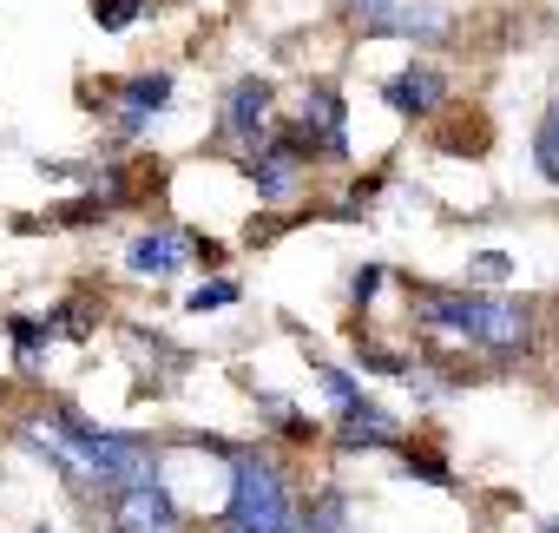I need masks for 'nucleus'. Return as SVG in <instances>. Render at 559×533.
<instances>
[{"instance_id":"nucleus-20","label":"nucleus","mask_w":559,"mask_h":533,"mask_svg":"<svg viewBox=\"0 0 559 533\" xmlns=\"http://www.w3.org/2000/svg\"><path fill=\"white\" fill-rule=\"evenodd\" d=\"M539 533H559V526H539Z\"/></svg>"},{"instance_id":"nucleus-8","label":"nucleus","mask_w":559,"mask_h":533,"mask_svg":"<svg viewBox=\"0 0 559 533\" xmlns=\"http://www.w3.org/2000/svg\"><path fill=\"white\" fill-rule=\"evenodd\" d=\"M106 93H112V112H119V132L132 139V132H145V126L158 119V106L171 99V73H132V80H112Z\"/></svg>"},{"instance_id":"nucleus-6","label":"nucleus","mask_w":559,"mask_h":533,"mask_svg":"<svg viewBox=\"0 0 559 533\" xmlns=\"http://www.w3.org/2000/svg\"><path fill=\"white\" fill-rule=\"evenodd\" d=\"M270 106H276V93H270V80H237L230 93H224V139L230 145H263L270 139Z\"/></svg>"},{"instance_id":"nucleus-12","label":"nucleus","mask_w":559,"mask_h":533,"mask_svg":"<svg viewBox=\"0 0 559 533\" xmlns=\"http://www.w3.org/2000/svg\"><path fill=\"white\" fill-rule=\"evenodd\" d=\"M533 158H539V178H552V185H559V106H546V112H539Z\"/></svg>"},{"instance_id":"nucleus-3","label":"nucleus","mask_w":559,"mask_h":533,"mask_svg":"<svg viewBox=\"0 0 559 533\" xmlns=\"http://www.w3.org/2000/svg\"><path fill=\"white\" fill-rule=\"evenodd\" d=\"M243 178L257 185V198L284 204V198H297V191H304V178H310V152H304L290 132H270L263 145H250V152H243Z\"/></svg>"},{"instance_id":"nucleus-17","label":"nucleus","mask_w":559,"mask_h":533,"mask_svg":"<svg viewBox=\"0 0 559 533\" xmlns=\"http://www.w3.org/2000/svg\"><path fill=\"white\" fill-rule=\"evenodd\" d=\"M376 291H382V263H362V271L349 277V297H356V304H369Z\"/></svg>"},{"instance_id":"nucleus-7","label":"nucleus","mask_w":559,"mask_h":533,"mask_svg":"<svg viewBox=\"0 0 559 533\" xmlns=\"http://www.w3.org/2000/svg\"><path fill=\"white\" fill-rule=\"evenodd\" d=\"M198 250V237L191 230H178V224H158V230H145V237H132V250H126V271L132 277H171V271H185V257Z\"/></svg>"},{"instance_id":"nucleus-2","label":"nucleus","mask_w":559,"mask_h":533,"mask_svg":"<svg viewBox=\"0 0 559 533\" xmlns=\"http://www.w3.org/2000/svg\"><path fill=\"white\" fill-rule=\"evenodd\" d=\"M290 526V494L263 454H230V500H224V533H284Z\"/></svg>"},{"instance_id":"nucleus-9","label":"nucleus","mask_w":559,"mask_h":533,"mask_svg":"<svg viewBox=\"0 0 559 533\" xmlns=\"http://www.w3.org/2000/svg\"><path fill=\"white\" fill-rule=\"evenodd\" d=\"M362 34H389V40H441L448 34V14L441 8H428V0H415V8H408V0H389V8L376 14V21H362Z\"/></svg>"},{"instance_id":"nucleus-1","label":"nucleus","mask_w":559,"mask_h":533,"mask_svg":"<svg viewBox=\"0 0 559 533\" xmlns=\"http://www.w3.org/2000/svg\"><path fill=\"white\" fill-rule=\"evenodd\" d=\"M408 310H415L421 330L461 336V343L493 350V356H513V350L533 343V310L513 304V297H493V291H415Z\"/></svg>"},{"instance_id":"nucleus-19","label":"nucleus","mask_w":559,"mask_h":533,"mask_svg":"<svg viewBox=\"0 0 559 533\" xmlns=\"http://www.w3.org/2000/svg\"><path fill=\"white\" fill-rule=\"evenodd\" d=\"M284 533H310V526H297V520H290V526H284Z\"/></svg>"},{"instance_id":"nucleus-5","label":"nucleus","mask_w":559,"mask_h":533,"mask_svg":"<svg viewBox=\"0 0 559 533\" xmlns=\"http://www.w3.org/2000/svg\"><path fill=\"white\" fill-rule=\"evenodd\" d=\"M112 526H119V533H178V507H171L165 481L152 474V481L119 487V494H112Z\"/></svg>"},{"instance_id":"nucleus-18","label":"nucleus","mask_w":559,"mask_h":533,"mask_svg":"<svg viewBox=\"0 0 559 533\" xmlns=\"http://www.w3.org/2000/svg\"><path fill=\"white\" fill-rule=\"evenodd\" d=\"M349 8H356V21H376V14L389 8V0H349Z\"/></svg>"},{"instance_id":"nucleus-13","label":"nucleus","mask_w":559,"mask_h":533,"mask_svg":"<svg viewBox=\"0 0 559 533\" xmlns=\"http://www.w3.org/2000/svg\"><path fill=\"white\" fill-rule=\"evenodd\" d=\"M139 8H145V0H93V21H99L106 34H126V27L139 21Z\"/></svg>"},{"instance_id":"nucleus-10","label":"nucleus","mask_w":559,"mask_h":533,"mask_svg":"<svg viewBox=\"0 0 559 533\" xmlns=\"http://www.w3.org/2000/svg\"><path fill=\"white\" fill-rule=\"evenodd\" d=\"M336 441H343V448H395V441H402V428H395V415H389V408H376V402L362 395L356 408H343V415H336Z\"/></svg>"},{"instance_id":"nucleus-4","label":"nucleus","mask_w":559,"mask_h":533,"mask_svg":"<svg viewBox=\"0 0 559 533\" xmlns=\"http://www.w3.org/2000/svg\"><path fill=\"white\" fill-rule=\"evenodd\" d=\"M290 139H297L310 158H317V152L343 158V152H349V112H343V93H336V86H310V99H304Z\"/></svg>"},{"instance_id":"nucleus-14","label":"nucleus","mask_w":559,"mask_h":533,"mask_svg":"<svg viewBox=\"0 0 559 533\" xmlns=\"http://www.w3.org/2000/svg\"><path fill=\"white\" fill-rule=\"evenodd\" d=\"M467 277H474L480 291H493V284H507V277H513V257H500V250H480V257L467 263Z\"/></svg>"},{"instance_id":"nucleus-16","label":"nucleus","mask_w":559,"mask_h":533,"mask_svg":"<svg viewBox=\"0 0 559 533\" xmlns=\"http://www.w3.org/2000/svg\"><path fill=\"white\" fill-rule=\"evenodd\" d=\"M224 304H237V284H204V291H191V304H185V310H198V317H204V310H224Z\"/></svg>"},{"instance_id":"nucleus-11","label":"nucleus","mask_w":559,"mask_h":533,"mask_svg":"<svg viewBox=\"0 0 559 533\" xmlns=\"http://www.w3.org/2000/svg\"><path fill=\"white\" fill-rule=\"evenodd\" d=\"M382 99H389L395 112H408V119H421V112H435V106L448 99V80H441L435 67H408V73H395V80L382 86Z\"/></svg>"},{"instance_id":"nucleus-15","label":"nucleus","mask_w":559,"mask_h":533,"mask_svg":"<svg viewBox=\"0 0 559 533\" xmlns=\"http://www.w3.org/2000/svg\"><path fill=\"white\" fill-rule=\"evenodd\" d=\"M317 382H323V395H330V408H336V415H343V408H356V402H362V389H356V382H349V376H343V369H330V363H323V369H317Z\"/></svg>"}]
</instances>
